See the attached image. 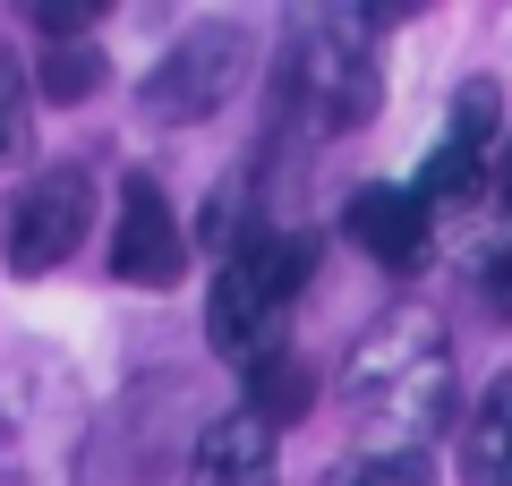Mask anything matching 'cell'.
I'll return each mask as SVG.
<instances>
[{
    "label": "cell",
    "mask_w": 512,
    "mask_h": 486,
    "mask_svg": "<svg viewBox=\"0 0 512 486\" xmlns=\"http://www.w3.org/2000/svg\"><path fill=\"white\" fill-rule=\"evenodd\" d=\"M342 401L376 435L367 452H419L453 418V342H444V324L419 316V307L376 316L342 367Z\"/></svg>",
    "instance_id": "1"
},
{
    "label": "cell",
    "mask_w": 512,
    "mask_h": 486,
    "mask_svg": "<svg viewBox=\"0 0 512 486\" xmlns=\"http://www.w3.org/2000/svg\"><path fill=\"white\" fill-rule=\"evenodd\" d=\"M316 282V239L308 231H248L214 273V307H205V342L231 367H256L282 350V316L299 290Z\"/></svg>",
    "instance_id": "2"
},
{
    "label": "cell",
    "mask_w": 512,
    "mask_h": 486,
    "mask_svg": "<svg viewBox=\"0 0 512 486\" xmlns=\"http://www.w3.org/2000/svg\"><path fill=\"white\" fill-rule=\"evenodd\" d=\"M0 486H77V401L43 359L0 376Z\"/></svg>",
    "instance_id": "3"
},
{
    "label": "cell",
    "mask_w": 512,
    "mask_h": 486,
    "mask_svg": "<svg viewBox=\"0 0 512 486\" xmlns=\"http://www.w3.org/2000/svg\"><path fill=\"white\" fill-rule=\"evenodd\" d=\"M376 60L367 43H342V35H299L291 60H282V103L299 111L308 137H342V128H367L376 120Z\"/></svg>",
    "instance_id": "4"
},
{
    "label": "cell",
    "mask_w": 512,
    "mask_h": 486,
    "mask_svg": "<svg viewBox=\"0 0 512 486\" xmlns=\"http://www.w3.org/2000/svg\"><path fill=\"white\" fill-rule=\"evenodd\" d=\"M86 231H94V180L77 162H52V171H35V180L9 197V214H0V256H9V273H52V265H69V256L86 248Z\"/></svg>",
    "instance_id": "5"
},
{
    "label": "cell",
    "mask_w": 512,
    "mask_h": 486,
    "mask_svg": "<svg viewBox=\"0 0 512 486\" xmlns=\"http://www.w3.org/2000/svg\"><path fill=\"white\" fill-rule=\"evenodd\" d=\"M239 86H248V26H197V35L171 43L163 69L146 77V120H163V128L205 120V111H222Z\"/></svg>",
    "instance_id": "6"
},
{
    "label": "cell",
    "mask_w": 512,
    "mask_h": 486,
    "mask_svg": "<svg viewBox=\"0 0 512 486\" xmlns=\"http://www.w3.org/2000/svg\"><path fill=\"white\" fill-rule=\"evenodd\" d=\"M111 273L137 290H171L188 273V239L171 197L154 188V171H128L120 180V222H111Z\"/></svg>",
    "instance_id": "7"
},
{
    "label": "cell",
    "mask_w": 512,
    "mask_h": 486,
    "mask_svg": "<svg viewBox=\"0 0 512 486\" xmlns=\"http://www.w3.org/2000/svg\"><path fill=\"white\" fill-rule=\"evenodd\" d=\"M342 231L359 239V248L376 256L384 273H419L427 256H436V214H427L410 188H393V180L359 188V197L342 205Z\"/></svg>",
    "instance_id": "8"
},
{
    "label": "cell",
    "mask_w": 512,
    "mask_h": 486,
    "mask_svg": "<svg viewBox=\"0 0 512 486\" xmlns=\"http://www.w3.org/2000/svg\"><path fill=\"white\" fill-rule=\"evenodd\" d=\"M188 486H274V427H256L248 410L214 418L188 452Z\"/></svg>",
    "instance_id": "9"
},
{
    "label": "cell",
    "mask_w": 512,
    "mask_h": 486,
    "mask_svg": "<svg viewBox=\"0 0 512 486\" xmlns=\"http://www.w3.org/2000/svg\"><path fill=\"white\" fill-rule=\"evenodd\" d=\"M461 486H512V367L478 393L461 427Z\"/></svg>",
    "instance_id": "10"
},
{
    "label": "cell",
    "mask_w": 512,
    "mask_h": 486,
    "mask_svg": "<svg viewBox=\"0 0 512 486\" xmlns=\"http://www.w3.org/2000/svg\"><path fill=\"white\" fill-rule=\"evenodd\" d=\"M316 410V376L308 359H291V350H274V359L248 367V418L256 427H291V418Z\"/></svg>",
    "instance_id": "11"
},
{
    "label": "cell",
    "mask_w": 512,
    "mask_h": 486,
    "mask_svg": "<svg viewBox=\"0 0 512 486\" xmlns=\"http://www.w3.org/2000/svg\"><path fill=\"white\" fill-rule=\"evenodd\" d=\"M103 86V52L94 43H43V94L52 103H86Z\"/></svg>",
    "instance_id": "12"
},
{
    "label": "cell",
    "mask_w": 512,
    "mask_h": 486,
    "mask_svg": "<svg viewBox=\"0 0 512 486\" xmlns=\"http://www.w3.org/2000/svg\"><path fill=\"white\" fill-rule=\"evenodd\" d=\"M333 486H436V469H427V452H350Z\"/></svg>",
    "instance_id": "13"
},
{
    "label": "cell",
    "mask_w": 512,
    "mask_h": 486,
    "mask_svg": "<svg viewBox=\"0 0 512 486\" xmlns=\"http://www.w3.org/2000/svg\"><path fill=\"white\" fill-rule=\"evenodd\" d=\"M26 128H35L26 77H18V60H0V162H9V154H26Z\"/></svg>",
    "instance_id": "14"
},
{
    "label": "cell",
    "mask_w": 512,
    "mask_h": 486,
    "mask_svg": "<svg viewBox=\"0 0 512 486\" xmlns=\"http://www.w3.org/2000/svg\"><path fill=\"white\" fill-rule=\"evenodd\" d=\"M35 35H52V43H86V35H94V9H86V0H52V9H35Z\"/></svg>",
    "instance_id": "15"
},
{
    "label": "cell",
    "mask_w": 512,
    "mask_h": 486,
    "mask_svg": "<svg viewBox=\"0 0 512 486\" xmlns=\"http://www.w3.org/2000/svg\"><path fill=\"white\" fill-rule=\"evenodd\" d=\"M487 290H495V307L512 316V248H504V265H495V282H487Z\"/></svg>",
    "instance_id": "16"
},
{
    "label": "cell",
    "mask_w": 512,
    "mask_h": 486,
    "mask_svg": "<svg viewBox=\"0 0 512 486\" xmlns=\"http://www.w3.org/2000/svg\"><path fill=\"white\" fill-rule=\"evenodd\" d=\"M495 188H504V205H512V154H504V162H495Z\"/></svg>",
    "instance_id": "17"
}]
</instances>
